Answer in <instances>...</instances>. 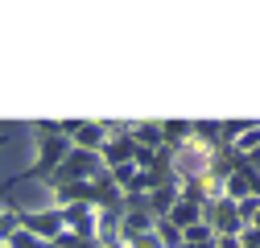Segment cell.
<instances>
[{
  "instance_id": "cell-1",
  "label": "cell",
  "mask_w": 260,
  "mask_h": 248,
  "mask_svg": "<svg viewBox=\"0 0 260 248\" xmlns=\"http://www.w3.org/2000/svg\"><path fill=\"white\" fill-rule=\"evenodd\" d=\"M108 166H104V153H87V149H71L67 162H62L50 178V186H62V182H95L104 178Z\"/></svg>"
},
{
  "instance_id": "cell-2",
  "label": "cell",
  "mask_w": 260,
  "mask_h": 248,
  "mask_svg": "<svg viewBox=\"0 0 260 248\" xmlns=\"http://www.w3.org/2000/svg\"><path fill=\"white\" fill-rule=\"evenodd\" d=\"M211 153L215 149H207L199 141L174 149V174H178V182H207L211 178Z\"/></svg>"
},
{
  "instance_id": "cell-3",
  "label": "cell",
  "mask_w": 260,
  "mask_h": 248,
  "mask_svg": "<svg viewBox=\"0 0 260 248\" xmlns=\"http://www.w3.org/2000/svg\"><path fill=\"white\" fill-rule=\"evenodd\" d=\"M203 224H211V228H215V236H240V232L248 228V224L240 220L236 199H227V195L207 199V207H203Z\"/></svg>"
},
{
  "instance_id": "cell-4",
  "label": "cell",
  "mask_w": 260,
  "mask_h": 248,
  "mask_svg": "<svg viewBox=\"0 0 260 248\" xmlns=\"http://www.w3.org/2000/svg\"><path fill=\"white\" fill-rule=\"evenodd\" d=\"M62 133L71 137L75 149H87V153H104V145L112 141L108 120H62Z\"/></svg>"
},
{
  "instance_id": "cell-5",
  "label": "cell",
  "mask_w": 260,
  "mask_h": 248,
  "mask_svg": "<svg viewBox=\"0 0 260 248\" xmlns=\"http://www.w3.org/2000/svg\"><path fill=\"white\" fill-rule=\"evenodd\" d=\"M21 228L42 236V240H58L67 232V215H62V207H46V211H34V215H21Z\"/></svg>"
},
{
  "instance_id": "cell-6",
  "label": "cell",
  "mask_w": 260,
  "mask_h": 248,
  "mask_svg": "<svg viewBox=\"0 0 260 248\" xmlns=\"http://www.w3.org/2000/svg\"><path fill=\"white\" fill-rule=\"evenodd\" d=\"M62 215H67V232H75L83 240H100V207L75 203V207H62Z\"/></svg>"
},
{
  "instance_id": "cell-7",
  "label": "cell",
  "mask_w": 260,
  "mask_h": 248,
  "mask_svg": "<svg viewBox=\"0 0 260 248\" xmlns=\"http://www.w3.org/2000/svg\"><path fill=\"white\" fill-rule=\"evenodd\" d=\"M124 162H137V141H133V133H116V137L104 145V166H108V170H116V166H124Z\"/></svg>"
},
{
  "instance_id": "cell-8",
  "label": "cell",
  "mask_w": 260,
  "mask_h": 248,
  "mask_svg": "<svg viewBox=\"0 0 260 248\" xmlns=\"http://www.w3.org/2000/svg\"><path fill=\"white\" fill-rule=\"evenodd\" d=\"M133 141L141 149H166V133H161V120H133Z\"/></svg>"
},
{
  "instance_id": "cell-9",
  "label": "cell",
  "mask_w": 260,
  "mask_h": 248,
  "mask_svg": "<svg viewBox=\"0 0 260 248\" xmlns=\"http://www.w3.org/2000/svg\"><path fill=\"white\" fill-rule=\"evenodd\" d=\"M182 199V186H153L149 191V211L157 215V220H170L174 203Z\"/></svg>"
},
{
  "instance_id": "cell-10",
  "label": "cell",
  "mask_w": 260,
  "mask_h": 248,
  "mask_svg": "<svg viewBox=\"0 0 260 248\" xmlns=\"http://www.w3.org/2000/svg\"><path fill=\"white\" fill-rule=\"evenodd\" d=\"M170 224H178L182 232L194 228V224H203V207H199V203H190V199H178L174 211H170Z\"/></svg>"
},
{
  "instance_id": "cell-11",
  "label": "cell",
  "mask_w": 260,
  "mask_h": 248,
  "mask_svg": "<svg viewBox=\"0 0 260 248\" xmlns=\"http://www.w3.org/2000/svg\"><path fill=\"white\" fill-rule=\"evenodd\" d=\"M223 195H227V199H236V203L252 199V178H248V170H244V166H240V170H236L232 178L223 182Z\"/></svg>"
},
{
  "instance_id": "cell-12",
  "label": "cell",
  "mask_w": 260,
  "mask_h": 248,
  "mask_svg": "<svg viewBox=\"0 0 260 248\" xmlns=\"http://www.w3.org/2000/svg\"><path fill=\"white\" fill-rule=\"evenodd\" d=\"M153 232H157L161 248H182V244H186V232H182L178 224H170V220H157V224H153Z\"/></svg>"
},
{
  "instance_id": "cell-13",
  "label": "cell",
  "mask_w": 260,
  "mask_h": 248,
  "mask_svg": "<svg viewBox=\"0 0 260 248\" xmlns=\"http://www.w3.org/2000/svg\"><path fill=\"white\" fill-rule=\"evenodd\" d=\"M236 149H240V158H248V153L260 149V124H248V129L236 137Z\"/></svg>"
},
{
  "instance_id": "cell-14",
  "label": "cell",
  "mask_w": 260,
  "mask_h": 248,
  "mask_svg": "<svg viewBox=\"0 0 260 248\" xmlns=\"http://www.w3.org/2000/svg\"><path fill=\"white\" fill-rule=\"evenodd\" d=\"M9 248H58V244H54V240H42V236H34V232L21 228V232L9 240Z\"/></svg>"
},
{
  "instance_id": "cell-15",
  "label": "cell",
  "mask_w": 260,
  "mask_h": 248,
  "mask_svg": "<svg viewBox=\"0 0 260 248\" xmlns=\"http://www.w3.org/2000/svg\"><path fill=\"white\" fill-rule=\"evenodd\" d=\"M219 236H215V228L211 224H194V228H186V244H215Z\"/></svg>"
},
{
  "instance_id": "cell-16",
  "label": "cell",
  "mask_w": 260,
  "mask_h": 248,
  "mask_svg": "<svg viewBox=\"0 0 260 248\" xmlns=\"http://www.w3.org/2000/svg\"><path fill=\"white\" fill-rule=\"evenodd\" d=\"M54 244H58V248H100V240H83V236H75V232H62Z\"/></svg>"
},
{
  "instance_id": "cell-17",
  "label": "cell",
  "mask_w": 260,
  "mask_h": 248,
  "mask_svg": "<svg viewBox=\"0 0 260 248\" xmlns=\"http://www.w3.org/2000/svg\"><path fill=\"white\" fill-rule=\"evenodd\" d=\"M236 207H240V220H244V224H252L256 215H260V199H256V195L244 199V203H236Z\"/></svg>"
},
{
  "instance_id": "cell-18",
  "label": "cell",
  "mask_w": 260,
  "mask_h": 248,
  "mask_svg": "<svg viewBox=\"0 0 260 248\" xmlns=\"http://www.w3.org/2000/svg\"><path fill=\"white\" fill-rule=\"evenodd\" d=\"M124 248H161V240H157V232H141V236H133Z\"/></svg>"
},
{
  "instance_id": "cell-19",
  "label": "cell",
  "mask_w": 260,
  "mask_h": 248,
  "mask_svg": "<svg viewBox=\"0 0 260 248\" xmlns=\"http://www.w3.org/2000/svg\"><path fill=\"white\" fill-rule=\"evenodd\" d=\"M219 248H244L240 236H219Z\"/></svg>"
},
{
  "instance_id": "cell-20",
  "label": "cell",
  "mask_w": 260,
  "mask_h": 248,
  "mask_svg": "<svg viewBox=\"0 0 260 248\" xmlns=\"http://www.w3.org/2000/svg\"><path fill=\"white\" fill-rule=\"evenodd\" d=\"M182 248H219V240L215 244H182Z\"/></svg>"
},
{
  "instance_id": "cell-21",
  "label": "cell",
  "mask_w": 260,
  "mask_h": 248,
  "mask_svg": "<svg viewBox=\"0 0 260 248\" xmlns=\"http://www.w3.org/2000/svg\"><path fill=\"white\" fill-rule=\"evenodd\" d=\"M252 228H256V232H260V215H256V220H252Z\"/></svg>"
},
{
  "instance_id": "cell-22",
  "label": "cell",
  "mask_w": 260,
  "mask_h": 248,
  "mask_svg": "<svg viewBox=\"0 0 260 248\" xmlns=\"http://www.w3.org/2000/svg\"><path fill=\"white\" fill-rule=\"evenodd\" d=\"M0 248H9V244H0Z\"/></svg>"
}]
</instances>
